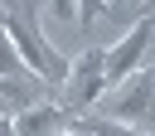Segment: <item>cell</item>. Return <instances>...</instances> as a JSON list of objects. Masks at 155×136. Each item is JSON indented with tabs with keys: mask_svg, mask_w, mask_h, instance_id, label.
<instances>
[{
	"mask_svg": "<svg viewBox=\"0 0 155 136\" xmlns=\"http://www.w3.org/2000/svg\"><path fill=\"white\" fill-rule=\"evenodd\" d=\"M5 29H10L15 49L24 53V63H29L44 83H68V63H63V53H58V49H48V39L39 34V24H34L29 15H10V19H5Z\"/></svg>",
	"mask_w": 155,
	"mask_h": 136,
	"instance_id": "1",
	"label": "cell"
},
{
	"mask_svg": "<svg viewBox=\"0 0 155 136\" xmlns=\"http://www.w3.org/2000/svg\"><path fill=\"white\" fill-rule=\"evenodd\" d=\"M102 92H107V49H87V53L68 68V83H63L68 112H87V107H97Z\"/></svg>",
	"mask_w": 155,
	"mask_h": 136,
	"instance_id": "2",
	"label": "cell"
},
{
	"mask_svg": "<svg viewBox=\"0 0 155 136\" xmlns=\"http://www.w3.org/2000/svg\"><path fill=\"white\" fill-rule=\"evenodd\" d=\"M150 39H155V19L145 15V19H136V24L126 29V39H121L116 49H107V87H121V83L140 68V58H145Z\"/></svg>",
	"mask_w": 155,
	"mask_h": 136,
	"instance_id": "3",
	"label": "cell"
},
{
	"mask_svg": "<svg viewBox=\"0 0 155 136\" xmlns=\"http://www.w3.org/2000/svg\"><path fill=\"white\" fill-rule=\"evenodd\" d=\"M15 126H19V136H63V131L73 126V112H68V107H48V102H39V107L19 112Z\"/></svg>",
	"mask_w": 155,
	"mask_h": 136,
	"instance_id": "4",
	"label": "cell"
},
{
	"mask_svg": "<svg viewBox=\"0 0 155 136\" xmlns=\"http://www.w3.org/2000/svg\"><path fill=\"white\" fill-rule=\"evenodd\" d=\"M24 73H34V68H29V63H24V53L15 49L10 29L0 24V83H5V78H24ZM34 78H39V73H34Z\"/></svg>",
	"mask_w": 155,
	"mask_h": 136,
	"instance_id": "5",
	"label": "cell"
},
{
	"mask_svg": "<svg viewBox=\"0 0 155 136\" xmlns=\"http://www.w3.org/2000/svg\"><path fill=\"white\" fill-rule=\"evenodd\" d=\"M92 136H150V131H140V126H121V121H107V117H97V121H82Z\"/></svg>",
	"mask_w": 155,
	"mask_h": 136,
	"instance_id": "6",
	"label": "cell"
},
{
	"mask_svg": "<svg viewBox=\"0 0 155 136\" xmlns=\"http://www.w3.org/2000/svg\"><path fill=\"white\" fill-rule=\"evenodd\" d=\"M102 15V0H82V15H78V24L82 29H92V19Z\"/></svg>",
	"mask_w": 155,
	"mask_h": 136,
	"instance_id": "7",
	"label": "cell"
},
{
	"mask_svg": "<svg viewBox=\"0 0 155 136\" xmlns=\"http://www.w3.org/2000/svg\"><path fill=\"white\" fill-rule=\"evenodd\" d=\"M73 10L82 15V0H53V15H63V19H73Z\"/></svg>",
	"mask_w": 155,
	"mask_h": 136,
	"instance_id": "8",
	"label": "cell"
},
{
	"mask_svg": "<svg viewBox=\"0 0 155 136\" xmlns=\"http://www.w3.org/2000/svg\"><path fill=\"white\" fill-rule=\"evenodd\" d=\"M0 136H19V126H15V121H10L5 112H0Z\"/></svg>",
	"mask_w": 155,
	"mask_h": 136,
	"instance_id": "9",
	"label": "cell"
},
{
	"mask_svg": "<svg viewBox=\"0 0 155 136\" xmlns=\"http://www.w3.org/2000/svg\"><path fill=\"white\" fill-rule=\"evenodd\" d=\"M145 10H150V15H155V0H145Z\"/></svg>",
	"mask_w": 155,
	"mask_h": 136,
	"instance_id": "10",
	"label": "cell"
},
{
	"mask_svg": "<svg viewBox=\"0 0 155 136\" xmlns=\"http://www.w3.org/2000/svg\"><path fill=\"white\" fill-rule=\"evenodd\" d=\"M0 112H5V107H0Z\"/></svg>",
	"mask_w": 155,
	"mask_h": 136,
	"instance_id": "11",
	"label": "cell"
}]
</instances>
